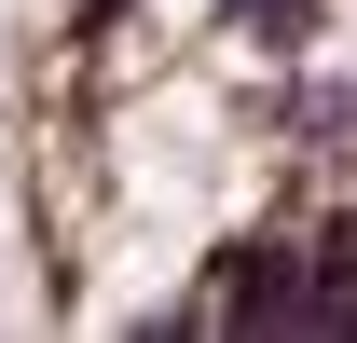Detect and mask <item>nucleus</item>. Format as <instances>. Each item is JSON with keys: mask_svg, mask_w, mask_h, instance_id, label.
<instances>
[{"mask_svg": "<svg viewBox=\"0 0 357 343\" xmlns=\"http://www.w3.org/2000/svg\"><path fill=\"white\" fill-rule=\"evenodd\" d=\"M303 261H316V289H344V302H357V206H330V220H316V234H303Z\"/></svg>", "mask_w": 357, "mask_h": 343, "instance_id": "obj_2", "label": "nucleus"}, {"mask_svg": "<svg viewBox=\"0 0 357 343\" xmlns=\"http://www.w3.org/2000/svg\"><path fill=\"white\" fill-rule=\"evenodd\" d=\"M220 28L248 55H275V69H303V55L330 42V0H220Z\"/></svg>", "mask_w": 357, "mask_h": 343, "instance_id": "obj_1", "label": "nucleus"}]
</instances>
